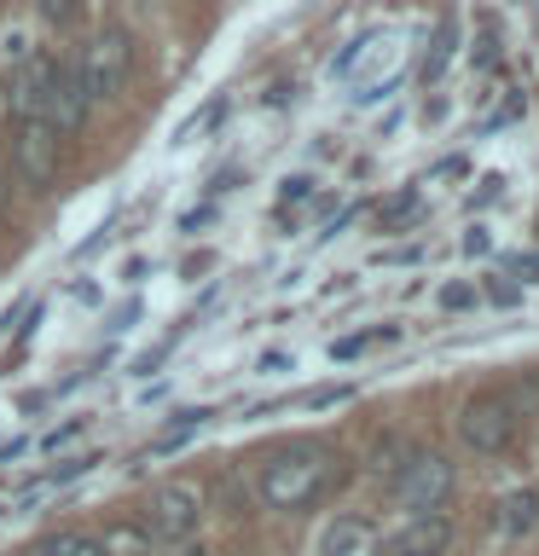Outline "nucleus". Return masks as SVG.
Returning a JSON list of instances; mask_svg holds the SVG:
<instances>
[{"instance_id": "1", "label": "nucleus", "mask_w": 539, "mask_h": 556, "mask_svg": "<svg viewBox=\"0 0 539 556\" xmlns=\"http://www.w3.org/2000/svg\"><path fill=\"white\" fill-rule=\"evenodd\" d=\"M325 486H330V452L319 446H278L261 464V498L273 510H308Z\"/></svg>"}, {"instance_id": "2", "label": "nucleus", "mask_w": 539, "mask_h": 556, "mask_svg": "<svg viewBox=\"0 0 539 556\" xmlns=\"http://www.w3.org/2000/svg\"><path fill=\"white\" fill-rule=\"evenodd\" d=\"M76 76H82L87 104L116 99L122 87H128V76H134V35L122 29V24H104V29L93 35V41H87L82 64H76Z\"/></svg>"}, {"instance_id": "3", "label": "nucleus", "mask_w": 539, "mask_h": 556, "mask_svg": "<svg viewBox=\"0 0 539 556\" xmlns=\"http://www.w3.org/2000/svg\"><path fill=\"white\" fill-rule=\"evenodd\" d=\"M389 476H394L400 510H412V516H429V510H441V504L452 498V464H447V452H412L406 464L389 469Z\"/></svg>"}, {"instance_id": "4", "label": "nucleus", "mask_w": 539, "mask_h": 556, "mask_svg": "<svg viewBox=\"0 0 539 556\" xmlns=\"http://www.w3.org/2000/svg\"><path fill=\"white\" fill-rule=\"evenodd\" d=\"M516 429H522V412L511 406V394H476L469 406L459 412V441L469 452H504L516 441Z\"/></svg>"}, {"instance_id": "5", "label": "nucleus", "mask_w": 539, "mask_h": 556, "mask_svg": "<svg viewBox=\"0 0 539 556\" xmlns=\"http://www.w3.org/2000/svg\"><path fill=\"white\" fill-rule=\"evenodd\" d=\"M59 163H64V134L52 128V122H41V116L17 122V134H12V168H17V180L41 191V186L59 180Z\"/></svg>"}, {"instance_id": "6", "label": "nucleus", "mask_w": 539, "mask_h": 556, "mask_svg": "<svg viewBox=\"0 0 539 556\" xmlns=\"http://www.w3.org/2000/svg\"><path fill=\"white\" fill-rule=\"evenodd\" d=\"M146 533L151 539H168V545H180V539L198 533V516H203V498H198V486H186V481H168V486H156L151 504H146Z\"/></svg>"}, {"instance_id": "7", "label": "nucleus", "mask_w": 539, "mask_h": 556, "mask_svg": "<svg viewBox=\"0 0 539 556\" xmlns=\"http://www.w3.org/2000/svg\"><path fill=\"white\" fill-rule=\"evenodd\" d=\"M41 122H52L59 134H76L87 122V93H82V76L76 64H52V81H47V111Z\"/></svg>"}, {"instance_id": "8", "label": "nucleus", "mask_w": 539, "mask_h": 556, "mask_svg": "<svg viewBox=\"0 0 539 556\" xmlns=\"http://www.w3.org/2000/svg\"><path fill=\"white\" fill-rule=\"evenodd\" d=\"M47 81H52V59H17L7 76V111L17 122L41 116L47 111Z\"/></svg>"}, {"instance_id": "9", "label": "nucleus", "mask_w": 539, "mask_h": 556, "mask_svg": "<svg viewBox=\"0 0 539 556\" xmlns=\"http://www.w3.org/2000/svg\"><path fill=\"white\" fill-rule=\"evenodd\" d=\"M447 539H452V528L429 510V516H412L406 528H400L389 545H383V556H441Z\"/></svg>"}, {"instance_id": "10", "label": "nucleus", "mask_w": 539, "mask_h": 556, "mask_svg": "<svg viewBox=\"0 0 539 556\" xmlns=\"http://www.w3.org/2000/svg\"><path fill=\"white\" fill-rule=\"evenodd\" d=\"M319 556H377V528L360 516H337L319 533Z\"/></svg>"}, {"instance_id": "11", "label": "nucleus", "mask_w": 539, "mask_h": 556, "mask_svg": "<svg viewBox=\"0 0 539 556\" xmlns=\"http://www.w3.org/2000/svg\"><path fill=\"white\" fill-rule=\"evenodd\" d=\"M534 528H539V493H534V486L504 493V498H499V533H504V539H528Z\"/></svg>"}, {"instance_id": "12", "label": "nucleus", "mask_w": 539, "mask_h": 556, "mask_svg": "<svg viewBox=\"0 0 539 556\" xmlns=\"http://www.w3.org/2000/svg\"><path fill=\"white\" fill-rule=\"evenodd\" d=\"M99 556H151V533L134 528V521H111L99 539Z\"/></svg>"}, {"instance_id": "13", "label": "nucleus", "mask_w": 539, "mask_h": 556, "mask_svg": "<svg viewBox=\"0 0 539 556\" xmlns=\"http://www.w3.org/2000/svg\"><path fill=\"white\" fill-rule=\"evenodd\" d=\"M209 417H215V412H203V406H198V412H174V424H168V429L151 441V452H168V446H180L186 434H198V429L209 424Z\"/></svg>"}, {"instance_id": "14", "label": "nucleus", "mask_w": 539, "mask_h": 556, "mask_svg": "<svg viewBox=\"0 0 539 556\" xmlns=\"http://www.w3.org/2000/svg\"><path fill=\"white\" fill-rule=\"evenodd\" d=\"M400 330L394 325H383V330H365V337H342V342H330V359H354L365 354V348H377V342H394Z\"/></svg>"}, {"instance_id": "15", "label": "nucleus", "mask_w": 539, "mask_h": 556, "mask_svg": "<svg viewBox=\"0 0 539 556\" xmlns=\"http://www.w3.org/2000/svg\"><path fill=\"white\" fill-rule=\"evenodd\" d=\"M452 24H441L435 29V47H429V59H424V81H441V70H447V59H452Z\"/></svg>"}, {"instance_id": "16", "label": "nucleus", "mask_w": 539, "mask_h": 556, "mask_svg": "<svg viewBox=\"0 0 539 556\" xmlns=\"http://www.w3.org/2000/svg\"><path fill=\"white\" fill-rule=\"evenodd\" d=\"M35 556H99V539L64 533V539H52V545H47V551H35Z\"/></svg>"}, {"instance_id": "17", "label": "nucleus", "mask_w": 539, "mask_h": 556, "mask_svg": "<svg viewBox=\"0 0 539 556\" xmlns=\"http://www.w3.org/2000/svg\"><path fill=\"white\" fill-rule=\"evenodd\" d=\"M221 111H226V104L215 99V104H209L203 116H191V122H180V134H174V146H191V139H198V134H209V128H215V122H221Z\"/></svg>"}, {"instance_id": "18", "label": "nucleus", "mask_w": 539, "mask_h": 556, "mask_svg": "<svg viewBox=\"0 0 539 556\" xmlns=\"http://www.w3.org/2000/svg\"><path fill=\"white\" fill-rule=\"evenodd\" d=\"M412 215H417V198H412V191H400V198H389V203L377 208L383 226H400V220H412Z\"/></svg>"}, {"instance_id": "19", "label": "nucleus", "mask_w": 539, "mask_h": 556, "mask_svg": "<svg viewBox=\"0 0 539 556\" xmlns=\"http://www.w3.org/2000/svg\"><path fill=\"white\" fill-rule=\"evenodd\" d=\"M35 12H41L47 24H70V17L82 12V0H35Z\"/></svg>"}, {"instance_id": "20", "label": "nucleus", "mask_w": 539, "mask_h": 556, "mask_svg": "<svg viewBox=\"0 0 539 556\" xmlns=\"http://www.w3.org/2000/svg\"><path fill=\"white\" fill-rule=\"evenodd\" d=\"M308 191H313V180H308V174H296V180H285V198H278V215H290L296 203H308Z\"/></svg>"}, {"instance_id": "21", "label": "nucleus", "mask_w": 539, "mask_h": 556, "mask_svg": "<svg viewBox=\"0 0 539 556\" xmlns=\"http://www.w3.org/2000/svg\"><path fill=\"white\" fill-rule=\"evenodd\" d=\"M511 406H516V412H539V371H534V377L511 394Z\"/></svg>"}, {"instance_id": "22", "label": "nucleus", "mask_w": 539, "mask_h": 556, "mask_svg": "<svg viewBox=\"0 0 539 556\" xmlns=\"http://www.w3.org/2000/svg\"><path fill=\"white\" fill-rule=\"evenodd\" d=\"M82 424H87V417H76V424H64V429H52V434H47L41 446H47V452H59L64 441H76V434H82Z\"/></svg>"}, {"instance_id": "23", "label": "nucleus", "mask_w": 539, "mask_h": 556, "mask_svg": "<svg viewBox=\"0 0 539 556\" xmlns=\"http://www.w3.org/2000/svg\"><path fill=\"white\" fill-rule=\"evenodd\" d=\"M511 273H522V278L534 285V278H539V255H516V261H511Z\"/></svg>"}, {"instance_id": "24", "label": "nucleus", "mask_w": 539, "mask_h": 556, "mask_svg": "<svg viewBox=\"0 0 539 556\" xmlns=\"http://www.w3.org/2000/svg\"><path fill=\"white\" fill-rule=\"evenodd\" d=\"M134 7H156V0H134Z\"/></svg>"}, {"instance_id": "25", "label": "nucleus", "mask_w": 539, "mask_h": 556, "mask_svg": "<svg viewBox=\"0 0 539 556\" xmlns=\"http://www.w3.org/2000/svg\"><path fill=\"white\" fill-rule=\"evenodd\" d=\"M180 556H203V551H180Z\"/></svg>"}, {"instance_id": "26", "label": "nucleus", "mask_w": 539, "mask_h": 556, "mask_svg": "<svg viewBox=\"0 0 539 556\" xmlns=\"http://www.w3.org/2000/svg\"><path fill=\"white\" fill-rule=\"evenodd\" d=\"M0 516H7V510H0Z\"/></svg>"}]
</instances>
